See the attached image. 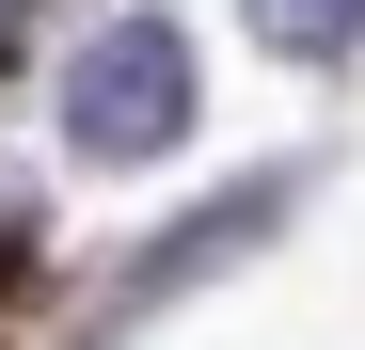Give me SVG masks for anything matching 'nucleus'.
Wrapping results in <instances>:
<instances>
[{"label":"nucleus","instance_id":"nucleus-1","mask_svg":"<svg viewBox=\"0 0 365 350\" xmlns=\"http://www.w3.org/2000/svg\"><path fill=\"white\" fill-rule=\"evenodd\" d=\"M175 128H191V48H175L159 16L96 32L80 64H64V144H80V159H159Z\"/></svg>","mask_w":365,"mask_h":350},{"label":"nucleus","instance_id":"nucleus-2","mask_svg":"<svg viewBox=\"0 0 365 350\" xmlns=\"http://www.w3.org/2000/svg\"><path fill=\"white\" fill-rule=\"evenodd\" d=\"M349 16H365V0H255V32H286V48H334Z\"/></svg>","mask_w":365,"mask_h":350},{"label":"nucleus","instance_id":"nucleus-3","mask_svg":"<svg viewBox=\"0 0 365 350\" xmlns=\"http://www.w3.org/2000/svg\"><path fill=\"white\" fill-rule=\"evenodd\" d=\"M0 32H16V0H0Z\"/></svg>","mask_w":365,"mask_h":350}]
</instances>
